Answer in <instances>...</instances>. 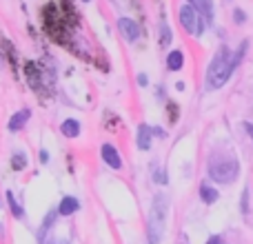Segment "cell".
<instances>
[{
  "label": "cell",
  "mask_w": 253,
  "mask_h": 244,
  "mask_svg": "<svg viewBox=\"0 0 253 244\" xmlns=\"http://www.w3.org/2000/svg\"><path fill=\"white\" fill-rule=\"evenodd\" d=\"M245 51H247V42H242L236 53H231L227 47H220L218 53L213 56V60H211L209 69H207V89L222 87V84L229 80V76L233 74V69L240 65Z\"/></svg>",
  "instance_id": "obj_1"
},
{
  "label": "cell",
  "mask_w": 253,
  "mask_h": 244,
  "mask_svg": "<svg viewBox=\"0 0 253 244\" xmlns=\"http://www.w3.org/2000/svg\"><path fill=\"white\" fill-rule=\"evenodd\" d=\"M209 178L215 180L220 184H229L238 178L240 173V164H238V158L233 153H227V151H213L209 156Z\"/></svg>",
  "instance_id": "obj_2"
},
{
  "label": "cell",
  "mask_w": 253,
  "mask_h": 244,
  "mask_svg": "<svg viewBox=\"0 0 253 244\" xmlns=\"http://www.w3.org/2000/svg\"><path fill=\"white\" fill-rule=\"evenodd\" d=\"M167 211H169V200L165 193L153 198L151 211H149L147 220V240L149 244H160L165 236V222H167Z\"/></svg>",
  "instance_id": "obj_3"
},
{
  "label": "cell",
  "mask_w": 253,
  "mask_h": 244,
  "mask_svg": "<svg viewBox=\"0 0 253 244\" xmlns=\"http://www.w3.org/2000/svg\"><path fill=\"white\" fill-rule=\"evenodd\" d=\"M178 18H180V25H182V29L187 31V34L202 36V31H205V18H202L191 4H182Z\"/></svg>",
  "instance_id": "obj_4"
},
{
  "label": "cell",
  "mask_w": 253,
  "mask_h": 244,
  "mask_svg": "<svg viewBox=\"0 0 253 244\" xmlns=\"http://www.w3.org/2000/svg\"><path fill=\"white\" fill-rule=\"evenodd\" d=\"M100 156H102V162H107V166H111V169H123V156L118 153V149L114 147V144L105 142L100 147Z\"/></svg>",
  "instance_id": "obj_5"
},
{
  "label": "cell",
  "mask_w": 253,
  "mask_h": 244,
  "mask_svg": "<svg viewBox=\"0 0 253 244\" xmlns=\"http://www.w3.org/2000/svg\"><path fill=\"white\" fill-rule=\"evenodd\" d=\"M118 29H120V34H123V38L126 42H135V40L140 38V27L133 18H120Z\"/></svg>",
  "instance_id": "obj_6"
},
{
  "label": "cell",
  "mask_w": 253,
  "mask_h": 244,
  "mask_svg": "<svg viewBox=\"0 0 253 244\" xmlns=\"http://www.w3.org/2000/svg\"><path fill=\"white\" fill-rule=\"evenodd\" d=\"M151 138H153V129L149 124H140L138 133H135V144L140 151H149L151 149Z\"/></svg>",
  "instance_id": "obj_7"
},
{
  "label": "cell",
  "mask_w": 253,
  "mask_h": 244,
  "mask_svg": "<svg viewBox=\"0 0 253 244\" xmlns=\"http://www.w3.org/2000/svg\"><path fill=\"white\" fill-rule=\"evenodd\" d=\"M29 118H31V109H20V111H16V114L9 118V131H20L22 126L29 122Z\"/></svg>",
  "instance_id": "obj_8"
},
{
  "label": "cell",
  "mask_w": 253,
  "mask_h": 244,
  "mask_svg": "<svg viewBox=\"0 0 253 244\" xmlns=\"http://www.w3.org/2000/svg\"><path fill=\"white\" fill-rule=\"evenodd\" d=\"M198 13H200L205 20H211L213 18V0H187Z\"/></svg>",
  "instance_id": "obj_9"
},
{
  "label": "cell",
  "mask_w": 253,
  "mask_h": 244,
  "mask_svg": "<svg viewBox=\"0 0 253 244\" xmlns=\"http://www.w3.org/2000/svg\"><path fill=\"white\" fill-rule=\"evenodd\" d=\"M76 211H80V202L74 196H65L60 200V204H58V213L60 215H74Z\"/></svg>",
  "instance_id": "obj_10"
},
{
  "label": "cell",
  "mask_w": 253,
  "mask_h": 244,
  "mask_svg": "<svg viewBox=\"0 0 253 244\" xmlns=\"http://www.w3.org/2000/svg\"><path fill=\"white\" fill-rule=\"evenodd\" d=\"M182 67H184V53L180 51V49L169 51V56H167V69L169 71H180Z\"/></svg>",
  "instance_id": "obj_11"
},
{
  "label": "cell",
  "mask_w": 253,
  "mask_h": 244,
  "mask_svg": "<svg viewBox=\"0 0 253 244\" xmlns=\"http://www.w3.org/2000/svg\"><path fill=\"white\" fill-rule=\"evenodd\" d=\"M60 133L65 135V138H78L80 135V122L74 120V118H67L60 124Z\"/></svg>",
  "instance_id": "obj_12"
},
{
  "label": "cell",
  "mask_w": 253,
  "mask_h": 244,
  "mask_svg": "<svg viewBox=\"0 0 253 244\" xmlns=\"http://www.w3.org/2000/svg\"><path fill=\"white\" fill-rule=\"evenodd\" d=\"M200 198H202V202H205V204H213V202H218V191H215L213 187H209V184H202L200 187Z\"/></svg>",
  "instance_id": "obj_13"
},
{
  "label": "cell",
  "mask_w": 253,
  "mask_h": 244,
  "mask_svg": "<svg viewBox=\"0 0 253 244\" xmlns=\"http://www.w3.org/2000/svg\"><path fill=\"white\" fill-rule=\"evenodd\" d=\"M7 202H9V209H11V213L16 215L18 220H22L25 218V209H22L20 204H18V200H16V196H13L11 191H7Z\"/></svg>",
  "instance_id": "obj_14"
},
{
  "label": "cell",
  "mask_w": 253,
  "mask_h": 244,
  "mask_svg": "<svg viewBox=\"0 0 253 244\" xmlns=\"http://www.w3.org/2000/svg\"><path fill=\"white\" fill-rule=\"evenodd\" d=\"M25 166H27V156L22 151H16L11 156V169L13 171H22Z\"/></svg>",
  "instance_id": "obj_15"
},
{
  "label": "cell",
  "mask_w": 253,
  "mask_h": 244,
  "mask_svg": "<svg viewBox=\"0 0 253 244\" xmlns=\"http://www.w3.org/2000/svg\"><path fill=\"white\" fill-rule=\"evenodd\" d=\"M169 42H171V31H169V27H167V22H162L160 25V44L167 47Z\"/></svg>",
  "instance_id": "obj_16"
},
{
  "label": "cell",
  "mask_w": 253,
  "mask_h": 244,
  "mask_svg": "<svg viewBox=\"0 0 253 244\" xmlns=\"http://www.w3.org/2000/svg\"><path fill=\"white\" fill-rule=\"evenodd\" d=\"M233 18H236V22H238V25H242V22L247 20V13L242 11V9H236V11H233Z\"/></svg>",
  "instance_id": "obj_17"
},
{
  "label": "cell",
  "mask_w": 253,
  "mask_h": 244,
  "mask_svg": "<svg viewBox=\"0 0 253 244\" xmlns=\"http://www.w3.org/2000/svg\"><path fill=\"white\" fill-rule=\"evenodd\" d=\"M207 244H224V242H222V238L220 236H211L209 240H207Z\"/></svg>",
  "instance_id": "obj_18"
},
{
  "label": "cell",
  "mask_w": 253,
  "mask_h": 244,
  "mask_svg": "<svg viewBox=\"0 0 253 244\" xmlns=\"http://www.w3.org/2000/svg\"><path fill=\"white\" fill-rule=\"evenodd\" d=\"M247 198H249V191L245 189V191H242V211H245V213H247Z\"/></svg>",
  "instance_id": "obj_19"
},
{
  "label": "cell",
  "mask_w": 253,
  "mask_h": 244,
  "mask_svg": "<svg viewBox=\"0 0 253 244\" xmlns=\"http://www.w3.org/2000/svg\"><path fill=\"white\" fill-rule=\"evenodd\" d=\"M147 82H149V80H147V76H144V74H140V76H138V84H140V87H147Z\"/></svg>",
  "instance_id": "obj_20"
},
{
  "label": "cell",
  "mask_w": 253,
  "mask_h": 244,
  "mask_svg": "<svg viewBox=\"0 0 253 244\" xmlns=\"http://www.w3.org/2000/svg\"><path fill=\"white\" fill-rule=\"evenodd\" d=\"M47 160H49V153L42 149V151H40V162H42V164H47Z\"/></svg>",
  "instance_id": "obj_21"
},
{
  "label": "cell",
  "mask_w": 253,
  "mask_h": 244,
  "mask_svg": "<svg viewBox=\"0 0 253 244\" xmlns=\"http://www.w3.org/2000/svg\"><path fill=\"white\" fill-rule=\"evenodd\" d=\"M245 129H247V133H249L251 140H253V122H245Z\"/></svg>",
  "instance_id": "obj_22"
},
{
  "label": "cell",
  "mask_w": 253,
  "mask_h": 244,
  "mask_svg": "<svg viewBox=\"0 0 253 244\" xmlns=\"http://www.w3.org/2000/svg\"><path fill=\"white\" fill-rule=\"evenodd\" d=\"M178 244H189V240H187V236H184V233H180V240H178Z\"/></svg>",
  "instance_id": "obj_23"
},
{
  "label": "cell",
  "mask_w": 253,
  "mask_h": 244,
  "mask_svg": "<svg viewBox=\"0 0 253 244\" xmlns=\"http://www.w3.org/2000/svg\"><path fill=\"white\" fill-rule=\"evenodd\" d=\"M44 244H58V242H56V240H53V238H49V240H47V242H44Z\"/></svg>",
  "instance_id": "obj_24"
},
{
  "label": "cell",
  "mask_w": 253,
  "mask_h": 244,
  "mask_svg": "<svg viewBox=\"0 0 253 244\" xmlns=\"http://www.w3.org/2000/svg\"><path fill=\"white\" fill-rule=\"evenodd\" d=\"M83 2H91V0H83Z\"/></svg>",
  "instance_id": "obj_25"
}]
</instances>
